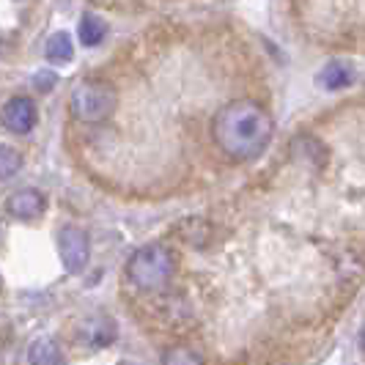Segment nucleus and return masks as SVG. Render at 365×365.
<instances>
[{"label": "nucleus", "instance_id": "obj_1", "mask_svg": "<svg viewBox=\"0 0 365 365\" xmlns=\"http://www.w3.org/2000/svg\"><path fill=\"white\" fill-rule=\"evenodd\" d=\"M274 121L253 99H239L222 105L212 121V135L217 148L234 163H250L269 146Z\"/></svg>", "mask_w": 365, "mask_h": 365}, {"label": "nucleus", "instance_id": "obj_2", "mask_svg": "<svg viewBox=\"0 0 365 365\" xmlns=\"http://www.w3.org/2000/svg\"><path fill=\"white\" fill-rule=\"evenodd\" d=\"M173 272H176V258L160 242L138 247L127 261V280L140 292L163 289L165 283L173 277Z\"/></svg>", "mask_w": 365, "mask_h": 365}, {"label": "nucleus", "instance_id": "obj_3", "mask_svg": "<svg viewBox=\"0 0 365 365\" xmlns=\"http://www.w3.org/2000/svg\"><path fill=\"white\" fill-rule=\"evenodd\" d=\"M118 108V93L110 83L102 80H86L74 86L69 93V113L74 121L83 124H102Z\"/></svg>", "mask_w": 365, "mask_h": 365}, {"label": "nucleus", "instance_id": "obj_4", "mask_svg": "<svg viewBox=\"0 0 365 365\" xmlns=\"http://www.w3.org/2000/svg\"><path fill=\"white\" fill-rule=\"evenodd\" d=\"M58 256L66 272H83L91 258V239L80 225H63L58 231Z\"/></svg>", "mask_w": 365, "mask_h": 365}, {"label": "nucleus", "instance_id": "obj_5", "mask_svg": "<svg viewBox=\"0 0 365 365\" xmlns=\"http://www.w3.org/2000/svg\"><path fill=\"white\" fill-rule=\"evenodd\" d=\"M36 105L28 96H11L0 110V124L9 132H14V135H28L31 129L36 127Z\"/></svg>", "mask_w": 365, "mask_h": 365}, {"label": "nucleus", "instance_id": "obj_6", "mask_svg": "<svg viewBox=\"0 0 365 365\" xmlns=\"http://www.w3.org/2000/svg\"><path fill=\"white\" fill-rule=\"evenodd\" d=\"M44 195L38 190H19L6 201V212L17 220H36L44 215Z\"/></svg>", "mask_w": 365, "mask_h": 365}, {"label": "nucleus", "instance_id": "obj_7", "mask_svg": "<svg viewBox=\"0 0 365 365\" xmlns=\"http://www.w3.org/2000/svg\"><path fill=\"white\" fill-rule=\"evenodd\" d=\"M83 332H86L91 349H105L115 341V322L108 316H93L91 322H86Z\"/></svg>", "mask_w": 365, "mask_h": 365}, {"label": "nucleus", "instance_id": "obj_8", "mask_svg": "<svg viewBox=\"0 0 365 365\" xmlns=\"http://www.w3.org/2000/svg\"><path fill=\"white\" fill-rule=\"evenodd\" d=\"M351 77L354 74H351L349 63H344V61H329L327 66L316 74V83L322 88H327V91H338V88H346L349 83H351Z\"/></svg>", "mask_w": 365, "mask_h": 365}, {"label": "nucleus", "instance_id": "obj_9", "mask_svg": "<svg viewBox=\"0 0 365 365\" xmlns=\"http://www.w3.org/2000/svg\"><path fill=\"white\" fill-rule=\"evenodd\" d=\"M63 360L61 349L55 344L53 338H36L31 346H28V363L36 365H55Z\"/></svg>", "mask_w": 365, "mask_h": 365}, {"label": "nucleus", "instance_id": "obj_10", "mask_svg": "<svg viewBox=\"0 0 365 365\" xmlns=\"http://www.w3.org/2000/svg\"><path fill=\"white\" fill-rule=\"evenodd\" d=\"M105 34H108L105 19L96 17V14H83L80 25H77V36H80V41H83L86 47H96V44H102Z\"/></svg>", "mask_w": 365, "mask_h": 365}, {"label": "nucleus", "instance_id": "obj_11", "mask_svg": "<svg viewBox=\"0 0 365 365\" xmlns=\"http://www.w3.org/2000/svg\"><path fill=\"white\" fill-rule=\"evenodd\" d=\"M44 55L53 63H69L74 55V44L72 38H69V34H63V31L53 34V36L47 38V44H44Z\"/></svg>", "mask_w": 365, "mask_h": 365}, {"label": "nucleus", "instance_id": "obj_12", "mask_svg": "<svg viewBox=\"0 0 365 365\" xmlns=\"http://www.w3.org/2000/svg\"><path fill=\"white\" fill-rule=\"evenodd\" d=\"M22 168V154L14 146H6L0 143V182L6 179H14Z\"/></svg>", "mask_w": 365, "mask_h": 365}, {"label": "nucleus", "instance_id": "obj_13", "mask_svg": "<svg viewBox=\"0 0 365 365\" xmlns=\"http://www.w3.org/2000/svg\"><path fill=\"white\" fill-rule=\"evenodd\" d=\"M163 360L165 363H201V357H198V354H173V351H170V354H165Z\"/></svg>", "mask_w": 365, "mask_h": 365}, {"label": "nucleus", "instance_id": "obj_14", "mask_svg": "<svg viewBox=\"0 0 365 365\" xmlns=\"http://www.w3.org/2000/svg\"><path fill=\"white\" fill-rule=\"evenodd\" d=\"M36 86H38V91H50V88H53V83H55V77L53 74H47V72H38L36 74Z\"/></svg>", "mask_w": 365, "mask_h": 365}, {"label": "nucleus", "instance_id": "obj_15", "mask_svg": "<svg viewBox=\"0 0 365 365\" xmlns=\"http://www.w3.org/2000/svg\"><path fill=\"white\" fill-rule=\"evenodd\" d=\"M360 344H363V349H365V327H363V332H360Z\"/></svg>", "mask_w": 365, "mask_h": 365}]
</instances>
